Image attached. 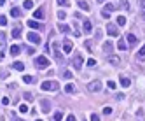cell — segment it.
I'll use <instances>...</instances> for the list:
<instances>
[{"label":"cell","mask_w":145,"mask_h":121,"mask_svg":"<svg viewBox=\"0 0 145 121\" xmlns=\"http://www.w3.org/2000/svg\"><path fill=\"white\" fill-rule=\"evenodd\" d=\"M117 47H119V49H122V51H126V49H128V42L121 39L119 42H117Z\"/></svg>","instance_id":"cell-21"},{"label":"cell","mask_w":145,"mask_h":121,"mask_svg":"<svg viewBox=\"0 0 145 121\" xmlns=\"http://www.w3.org/2000/svg\"><path fill=\"white\" fill-rule=\"evenodd\" d=\"M63 51H65V53H72V42L68 39L63 40Z\"/></svg>","instance_id":"cell-12"},{"label":"cell","mask_w":145,"mask_h":121,"mask_svg":"<svg viewBox=\"0 0 145 121\" xmlns=\"http://www.w3.org/2000/svg\"><path fill=\"white\" fill-rule=\"evenodd\" d=\"M26 53H28V54H35V49H33V47H26Z\"/></svg>","instance_id":"cell-40"},{"label":"cell","mask_w":145,"mask_h":121,"mask_svg":"<svg viewBox=\"0 0 145 121\" xmlns=\"http://www.w3.org/2000/svg\"><path fill=\"white\" fill-rule=\"evenodd\" d=\"M91 121H100V116L98 114H91Z\"/></svg>","instance_id":"cell-39"},{"label":"cell","mask_w":145,"mask_h":121,"mask_svg":"<svg viewBox=\"0 0 145 121\" xmlns=\"http://www.w3.org/2000/svg\"><path fill=\"white\" fill-rule=\"evenodd\" d=\"M23 81H25V82H26V84H32V82H33V77H32V76H25V77H23Z\"/></svg>","instance_id":"cell-29"},{"label":"cell","mask_w":145,"mask_h":121,"mask_svg":"<svg viewBox=\"0 0 145 121\" xmlns=\"http://www.w3.org/2000/svg\"><path fill=\"white\" fill-rule=\"evenodd\" d=\"M136 58H138L140 62H143V60H145V46L140 49V51H138V56H136Z\"/></svg>","instance_id":"cell-22"},{"label":"cell","mask_w":145,"mask_h":121,"mask_svg":"<svg viewBox=\"0 0 145 121\" xmlns=\"http://www.w3.org/2000/svg\"><path fill=\"white\" fill-rule=\"evenodd\" d=\"M65 91H67V93H73V91H75L73 84H67V86H65Z\"/></svg>","instance_id":"cell-28"},{"label":"cell","mask_w":145,"mask_h":121,"mask_svg":"<svg viewBox=\"0 0 145 121\" xmlns=\"http://www.w3.org/2000/svg\"><path fill=\"white\" fill-rule=\"evenodd\" d=\"M4 4H5V0H0V5H2V7H4Z\"/></svg>","instance_id":"cell-48"},{"label":"cell","mask_w":145,"mask_h":121,"mask_svg":"<svg viewBox=\"0 0 145 121\" xmlns=\"http://www.w3.org/2000/svg\"><path fill=\"white\" fill-rule=\"evenodd\" d=\"M102 16H103V18L107 19V18L110 16V12H109V11H105V9H103V11H102Z\"/></svg>","instance_id":"cell-37"},{"label":"cell","mask_w":145,"mask_h":121,"mask_svg":"<svg viewBox=\"0 0 145 121\" xmlns=\"http://www.w3.org/2000/svg\"><path fill=\"white\" fill-rule=\"evenodd\" d=\"M12 37H14V39H19V37H21V26H16V28L12 30Z\"/></svg>","instance_id":"cell-19"},{"label":"cell","mask_w":145,"mask_h":121,"mask_svg":"<svg viewBox=\"0 0 145 121\" xmlns=\"http://www.w3.org/2000/svg\"><path fill=\"white\" fill-rule=\"evenodd\" d=\"M115 97H117V100H122V98H124V95H122V93H117Z\"/></svg>","instance_id":"cell-46"},{"label":"cell","mask_w":145,"mask_h":121,"mask_svg":"<svg viewBox=\"0 0 145 121\" xmlns=\"http://www.w3.org/2000/svg\"><path fill=\"white\" fill-rule=\"evenodd\" d=\"M77 4H79V7H80L82 11H89V9H91V7H89V4H87V2H84V0H79Z\"/></svg>","instance_id":"cell-17"},{"label":"cell","mask_w":145,"mask_h":121,"mask_svg":"<svg viewBox=\"0 0 145 121\" xmlns=\"http://www.w3.org/2000/svg\"><path fill=\"white\" fill-rule=\"evenodd\" d=\"M23 7H25V9H32V7H33V0H25Z\"/></svg>","instance_id":"cell-25"},{"label":"cell","mask_w":145,"mask_h":121,"mask_svg":"<svg viewBox=\"0 0 145 121\" xmlns=\"http://www.w3.org/2000/svg\"><path fill=\"white\" fill-rule=\"evenodd\" d=\"M107 84H109V88H112V89H114V88H115V82H114V81H109V82H107Z\"/></svg>","instance_id":"cell-43"},{"label":"cell","mask_w":145,"mask_h":121,"mask_svg":"<svg viewBox=\"0 0 145 121\" xmlns=\"http://www.w3.org/2000/svg\"><path fill=\"white\" fill-rule=\"evenodd\" d=\"M103 114H107V116L112 114V109H110V107H105V109H103Z\"/></svg>","instance_id":"cell-38"},{"label":"cell","mask_w":145,"mask_h":121,"mask_svg":"<svg viewBox=\"0 0 145 121\" xmlns=\"http://www.w3.org/2000/svg\"><path fill=\"white\" fill-rule=\"evenodd\" d=\"M58 4H60V5H65V7H67V5H68L70 2H68V0H58Z\"/></svg>","instance_id":"cell-36"},{"label":"cell","mask_w":145,"mask_h":121,"mask_svg":"<svg viewBox=\"0 0 145 121\" xmlns=\"http://www.w3.org/2000/svg\"><path fill=\"white\" fill-rule=\"evenodd\" d=\"M65 18H67V12H65V11H58V19H60V21H63Z\"/></svg>","instance_id":"cell-27"},{"label":"cell","mask_w":145,"mask_h":121,"mask_svg":"<svg viewBox=\"0 0 145 121\" xmlns=\"http://www.w3.org/2000/svg\"><path fill=\"white\" fill-rule=\"evenodd\" d=\"M140 7H142V9H145V0H142V2H140Z\"/></svg>","instance_id":"cell-47"},{"label":"cell","mask_w":145,"mask_h":121,"mask_svg":"<svg viewBox=\"0 0 145 121\" xmlns=\"http://www.w3.org/2000/svg\"><path fill=\"white\" fill-rule=\"evenodd\" d=\"M19 111H21V112H28V107L23 104V105H19Z\"/></svg>","instance_id":"cell-35"},{"label":"cell","mask_w":145,"mask_h":121,"mask_svg":"<svg viewBox=\"0 0 145 121\" xmlns=\"http://www.w3.org/2000/svg\"><path fill=\"white\" fill-rule=\"evenodd\" d=\"M107 34H109L110 37H117V35H119V30H117V26H115V25L109 23V25H107Z\"/></svg>","instance_id":"cell-5"},{"label":"cell","mask_w":145,"mask_h":121,"mask_svg":"<svg viewBox=\"0 0 145 121\" xmlns=\"http://www.w3.org/2000/svg\"><path fill=\"white\" fill-rule=\"evenodd\" d=\"M102 49H103V53H107V54H110V53H112V49H114V44H112V42H103V46H102Z\"/></svg>","instance_id":"cell-10"},{"label":"cell","mask_w":145,"mask_h":121,"mask_svg":"<svg viewBox=\"0 0 145 121\" xmlns=\"http://www.w3.org/2000/svg\"><path fill=\"white\" fill-rule=\"evenodd\" d=\"M54 58H56V62H58V63H63V60H65V58H63V54H61V53H60V49H58V44H54Z\"/></svg>","instance_id":"cell-8"},{"label":"cell","mask_w":145,"mask_h":121,"mask_svg":"<svg viewBox=\"0 0 145 121\" xmlns=\"http://www.w3.org/2000/svg\"><path fill=\"white\" fill-rule=\"evenodd\" d=\"M96 2H100V4H102V2H105V0H96Z\"/></svg>","instance_id":"cell-49"},{"label":"cell","mask_w":145,"mask_h":121,"mask_svg":"<svg viewBox=\"0 0 145 121\" xmlns=\"http://www.w3.org/2000/svg\"><path fill=\"white\" fill-rule=\"evenodd\" d=\"M82 26H84V34H87V35H89V34L93 32V25H91V21H89V19H86Z\"/></svg>","instance_id":"cell-9"},{"label":"cell","mask_w":145,"mask_h":121,"mask_svg":"<svg viewBox=\"0 0 145 121\" xmlns=\"http://www.w3.org/2000/svg\"><path fill=\"white\" fill-rule=\"evenodd\" d=\"M61 119H63V112H60V111H58V112H54L53 121H61Z\"/></svg>","instance_id":"cell-24"},{"label":"cell","mask_w":145,"mask_h":121,"mask_svg":"<svg viewBox=\"0 0 145 121\" xmlns=\"http://www.w3.org/2000/svg\"><path fill=\"white\" fill-rule=\"evenodd\" d=\"M117 25H119V26H124V25H126V18H124V16H119V18H117Z\"/></svg>","instance_id":"cell-26"},{"label":"cell","mask_w":145,"mask_h":121,"mask_svg":"<svg viewBox=\"0 0 145 121\" xmlns=\"http://www.w3.org/2000/svg\"><path fill=\"white\" fill-rule=\"evenodd\" d=\"M28 40H30L32 44H38V42H40V35L35 34V32H30V34H28Z\"/></svg>","instance_id":"cell-6"},{"label":"cell","mask_w":145,"mask_h":121,"mask_svg":"<svg viewBox=\"0 0 145 121\" xmlns=\"http://www.w3.org/2000/svg\"><path fill=\"white\" fill-rule=\"evenodd\" d=\"M40 107H42V111H44V112H49V111H51V102H49V100H42Z\"/></svg>","instance_id":"cell-13"},{"label":"cell","mask_w":145,"mask_h":121,"mask_svg":"<svg viewBox=\"0 0 145 121\" xmlns=\"http://www.w3.org/2000/svg\"><path fill=\"white\" fill-rule=\"evenodd\" d=\"M11 16L21 18V16H23V14H21V9H19V7H12V9H11Z\"/></svg>","instance_id":"cell-15"},{"label":"cell","mask_w":145,"mask_h":121,"mask_svg":"<svg viewBox=\"0 0 145 121\" xmlns=\"http://www.w3.org/2000/svg\"><path fill=\"white\" fill-rule=\"evenodd\" d=\"M103 9H105V11H109V12H112V11L115 9V5H114V4H107V5H105Z\"/></svg>","instance_id":"cell-30"},{"label":"cell","mask_w":145,"mask_h":121,"mask_svg":"<svg viewBox=\"0 0 145 121\" xmlns=\"http://www.w3.org/2000/svg\"><path fill=\"white\" fill-rule=\"evenodd\" d=\"M82 63H84V60H82L80 54H75V56L72 58V65H73L75 70H80V69H82Z\"/></svg>","instance_id":"cell-3"},{"label":"cell","mask_w":145,"mask_h":121,"mask_svg":"<svg viewBox=\"0 0 145 121\" xmlns=\"http://www.w3.org/2000/svg\"><path fill=\"white\" fill-rule=\"evenodd\" d=\"M63 77H65V79H70V77H72V72H70V70H65V72H63Z\"/></svg>","instance_id":"cell-33"},{"label":"cell","mask_w":145,"mask_h":121,"mask_svg":"<svg viewBox=\"0 0 145 121\" xmlns=\"http://www.w3.org/2000/svg\"><path fill=\"white\" fill-rule=\"evenodd\" d=\"M2 105H9V98H7V97L2 98Z\"/></svg>","instance_id":"cell-41"},{"label":"cell","mask_w":145,"mask_h":121,"mask_svg":"<svg viewBox=\"0 0 145 121\" xmlns=\"http://www.w3.org/2000/svg\"><path fill=\"white\" fill-rule=\"evenodd\" d=\"M67 121H77V118H75V116H73V114H70V116H68V118H67Z\"/></svg>","instance_id":"cell-42"},{"label":"cell","mask_w":145,"mask_h":121,"mask_svg":"<svg viewBox=\"0 0 145 121\" xmlns=\"http://www.w3.org/2000/svg\"><path fill=\"white\" fill-rule=\"evenodd\" d=\"M110 62H112L114 65H119V60H117V58H110Z\"/></svg>","instance_id":"cell-44"},{"label":"cell","mask_w":145,"mask_h":121,"mask_svg":"<svg viewBox=\"0 0 145 121\" xmlns=\"http://www.w3.org/2000/svg\"><path fill=\"white\" fill-rule=\"evenodd\" d=\"M35 65L38 69H45V67H49V60L45 58V56H37L35 58Z\"/></svg>","instance_id":"cell-2"},{"label":"cell","mask_w":145,"mask_h":121,"mask_svg":"<svg viewBox=\"0 0 145 121\" xmlns=\"http://www.w3.org/2000/svg\"><path fill=\"white\" fill-rule=\"evenodd\" d=\"M121 7H122V9H129V4H128L126 0H122V2H121Z\"/></svg>","instance_id":"cell-34"},{"label":"cell","mask_w":145,"mask_h":121,"mask_svg":"<svg viewBox=\"0 0 145 121\" xmlns=\"http://www.w3.org/2000/svg\"><path fill=\"white\" fill-rule=\"evenodd\" d=\"M23 97H25V100H28V102H33V95H32V93H25Z\"/></svg>","instance_id":"cell-31"},{"label":"cell","mask_w":145,"mask_h":121,"mask_svg":"<svg viewBox=\"0 0 145 121\" xmlns=\"http://www.w3.org/2000/svg\"><path fill=\"white\" fill-rule=\"evenodd\" d=\"M19 51H21V47H19V46H16V44L11 47V54H12V56H18V54H19Z\"/></svg>","instance_id":"cell-20"},{"label":"cell","mask_w":145,"mask_h":121,"mask_svg":"<svg viewBox=\"0 0 145 121\" xmlns=\"http://www.w3.org/2000/svg\"><path fill=\"white\" fill-rule=\"evenodd\" d=\"M12 121H21V119H16V118H14V119H12Z\"/></svg>","instance_id":"cell-50"},{"label":"cell","mask_w":145,"mask_h":121,"mask_svg":"<svg viewBox=\"0 0 145 121\" xmlns=\"http://www.w3.org/2000/svg\"><path fill=\"white\" fill-rule=\"evenodd\" d=\"M12 67H14L16 70H23V69H25V65H23L21 62H14V63H12Z\"/></svg>","instance_id":"cell-23"},{"label":"cell","mask_w":145,"mask_h":121,"mask_svg":"<svg viewBox=\"0 0 145 121\" xmlns=\"http://www.w3.org/2000/svg\"><path fill=\"white\" fill-rule=\"evenodd\" d=\"M58 28H60V32H61V34H68V32H70V26H68V25H65V23H61Z\"/></svg>","instance_id":"cell-18"},{"label":"cell","mask_w":145,"mask_h":121,"mask_svg":"<svg viewBox=\"0 0 145 121\" xmlns=\"http://www.w3.org/2000/svg\"><path fill=\"white\" fill-rule=\"evenodd\" d=\"M87 89L93 91V93H96V91L102 89V82H100V81H91V82L87 84Z\"/></svg>","instance_id":"cell-4"},{"label":"cell","mask_w":145,"mask_h":121,"mask_svg":"<svg viewBox=\"0 0 145 121\" xmlns=\"http://www.w3.org/2000/svg\"><path fill=\"white\" fill-rule=\"evenodd\" d=\"M119 82H121V86H124V88H129V86H131V79L126 77V76H121Z\"/></svg>","instance_id":"cell-11"},{"label":"cell","mask_w":145,"mask_h":121,"mask_svg":"<svg viewBox=\"0 0 145 121\" xmlns=\"http://www.w3.org/2000/svg\"><path fill=\"white\" fill-rule=\"evenodd\" d=\"M126 42H128V46H129V47H133V46H136V42H138V40H136V37H135L133 34H128V35H126Z\"/></svg>","instance_id":"cell-7"},{"label":"cell","mask_w":145,"mask_h":121,"mask_svg":"<svg viewBox=\"0 0 145 121\" xmlns=\"http://www.w3.org/2000/svg\"><path fill=\"white\" fill-rule=\"evenodd\" d=\"M28 26H30V28H35V30H40V28H42V25H38L35 19H30V21H28Z\"/></svg>","instance_id":"cell-16"},{"label":"cell","mask_w":145,"mask_h":121,"mask_svg":"<svg viewBox=\"0 0 145 121\" xmlns=\"http://www.w3.org/2000/svg\"><path fill=\"white\" fill-rule=\"evenodd\" d=\"M60 88V84L56 82V81H44L42 84H40V89L42 91H56Z\"/></svg>","instance_id":"cell-1"},{"label":"cell","mask_w":145,"mask_h":121,"mask_svg":"<svg viewBox=\"0 0 145 121\" xmlns=\"http://www.w3.org/2000/svg\"><path fill=\"white\" fill-rule=\"evenodd\" d=\"M0 25H2V26H5V25H7V18H5L4 14H2V18H0Z\"/></svg>","instance_id":"cell-32"},{"label":"cell","mask_w":145,"mask_h":121,"mask_svg":"<svg viewBox=\"0 0 145 121\" xmlns=\"http://www.w3.org/2000/svg\"><path fill=\"white\" fill-rule=\"evenodd\" d=\"M94 63H96V62H94V60H87V65H89V67H93V65H94Z\"/></svg>","instance_id":"cell-45"},{"label":"cell","mask_w":145,"mask_h":121,"mask_svg":"<svg viewBox=\"0 0 145 121\" xmlns=\"http://www.w3.org/2000/svg\"><path fill=\"white\" fill-rule=\"evenodd\" d=\"M33 18H37V19H42V18H44V7H38V9H35Z\"/></svg>","instance_id":"cell-14"}]
</instances>
